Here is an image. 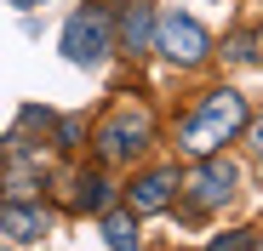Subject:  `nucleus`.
I'll use <instances>...</instances> for the list:
<instances>
[{
  "label": "nucleus",
  "instance_id": "15",
  "mask_svg": "<svg viewBox=\"0 0 263 251\" xmlns=\"http://www.w3.org/2000/svg\"><path fill=\"white\" fill-rule=\"evenodd\" d=\"M12 6H40V0H12Z\"/></svg>",
  "mask_w": 263,
  "mask_h": 251
},
{
  "label": "nucleus",
  "instance_id": "8",
  "mask_svg": "<svg viewBox=\"0 0 263 251\" xmlns=\"http://www.w3.org/2000/svg\"><path fill=\"white\" fill-rule=\"evenodd\" d=\"M172 183H178V172H149V177H138L132 183V212H166L172 205Z\"/></svg>",
  "mask_w": 263,
  "mask_h": 251
},
{
  "label": "nucleus",
  "instance_id": "9",
  "mask_svg": "<svg viewBox=\"0 0 263 251\" xmlns=\"http://www.w3.org/2000/svg\"><path fill=\"white\" fill-rule=\"evenodd\" d=\"M69 189H74V194H69V205H74V212H103V205H109V183H103L98 172H80Z\"/></svg>",
  "mask_w": 263,
  "mask_h": 251
},
{
  "label": "nucleus",
  "instance_id": "7",
  "mask_svg": "<svg viewBox=\"0 0 263 251\" xmlns=\"http://www.w3.org/2000/svg\"><path fill=\"white\" fill-rule=\"evenodd\" d=\"M0 228H6L17 245H34V240H46L52 217L40 212V205H23V200H6V212H0Z\"/></svg>",
  "mask_w": 263,
  "mask_h": 251
},
{
  "label": "nucleus",
  "instance_id": "12",
  "mask_svg": "<svg viewBox=\"0 0 263 251\" xmlns=\"http://www.w3.org/2000/svg\"><path fill=\"white\" fill-rule=\"evenodd\" d=\"M212 251H252V234H246V228H240V234H217Z\"/></svg>",
  "mask_w": 263,
  "mask_h": 251
},
{
  "label": "nucleus",
  "instance_id": "2",
  "mask_svg": "<svg viewBox=\"0 0 263 251\" xmlns=\"http://www.w3.org/2000/svg\"><path fill=\"white\" fill-rule=\"evenodd\" d=\"M115 46V17L109 12H74L63 23V57L69 63H103Z\"/></svg>",
  "mask_w": 263,
  "mask_h": 251
},
{
  "label": "nucleus",
  "instance_id": "5",
  "mask_svg": "<svg viewBox=\"0 0 263 251\" xmlns=\"http://www.w3.org/2000/svg\"><path fill=\"white\" fill-rule=\"evenodd\" d=\"M235 183H240V172L229 160H217V154H206L200 160V172L189 177V200H195V212H217L229 194H235Z\"/></svg>",
  "mask_w": 263,
  "mask_h": 251
},
{
  "label": "nucleus",
  "instance_id": "11",
  "mask_svg": "<svg viewBox=\"0 0 263 251\" xmlns=\"http://www.w3.org/2000/svg\"><path fill=\"white\" fill-rule=\"evenodd\" d=\"M34 189H40L34 172H12V177H6V200H34Z\"/></svg>",
  "mask_w": 263,
  "mask_h": 251
},
{
  "label": "nucleus",
  "instance_id": "14",
  "mask_svg": "<svg viewBox=\"0 0 263 251\" xmlns=\"http://www.w3.org/2000/svg\"><path fill=\"white\" fill-rule=\"evenodd\" d=\"M246 137H252V154L263 160V120H246Z\"/></svg>",
  "mask_w": 263,
  "mask_h": 251
},
{
  "label": "nucleus",
  "instance_id": "10",
  "mask_svg": "<svg viewBox=\"0 0 263 251\" xmlns=\"http://www.w3.org/2000/svg\"><path fill=\"white\" fill-rule=\"evenodd\" d=\"M103 240H109V251H138V212H109L103 217Z\"/></svg>",
  "mask_w": 263,
  "mask_h": 251
},
{
  "label": "nucleus",
  "instance_id": "13",
  "mask_svg": "<svg viewBox=\"0 0 263 251\" xmlns=\"http://www.w3.org/2000/svg\"><path fill=\"white\" fill-rule=\"evenodd\" d=\"M58 143H63V149L80 143V120H58Z\"/></svg>",
  "mask_w": 263,
  "mask_h": 251
},
{
  "label": "nucleus",
  "instance_id": "4",
  "mask_svg": "<svg viewBox=\"0 0 263 251\" xmlns=\"http://www.w3.org/2000/svg\"><path fill=\"white\" fill-rule=\"evenodd\" d=\"M155 52H166L172 63H200L206 52H212V34L195 23V17H160L155 23Z\"/></svg>",
  "mask_w": 263,
  "mask_h": 251
},
{
  "label": "nucleus",
  "instance_id": "1",
  "mask_svg": "<svg viewBox=\"0 0 263 251\" xmlns=\"http://www.w3.org/2000/svg\"><path fill=\"white\" fill-rule=\"evenodd\" d=\"M235 132H246V97L229 92V86H217V92L200 103V114H189V126H183V149H189L195 160H206V154L223 149Z\"/></svg>",
  "mask_w": 263,
  "mask_h": 251
},
{
  "label": "nucleus",
  "instance_id": "6",
  "mask_svg": "<svg viewBox=\"0 0 263 251\" xmlns=\"http://www.w3.org/2000/svg\"><path fill=\"white\" fill-rule=\"evenodd\" d=\"M115 34H120V46L138 57V52H155V12H149V0H132V6L120 12V23H115Z\"/></svg>",
  "mask_w": 263,
  "mask_h": 251
},
{
  "label": "nucleus",
  "instance_id": "3",
  "mask_svg": "<svg viewBox=\"0 0 263 251\" xmlns=\"http://www.w3.org/2000/svg\"><path fill=\"white\" fill-rule=\"evenodd\" d=\"M149 132H155V120H149L143 109H120L103 132H98V154H103L109 165H120V160H132V154L149 149Z\"/></svg>",
  "mask_w": 263,
  "mask_h": 251
}]
</instances>
